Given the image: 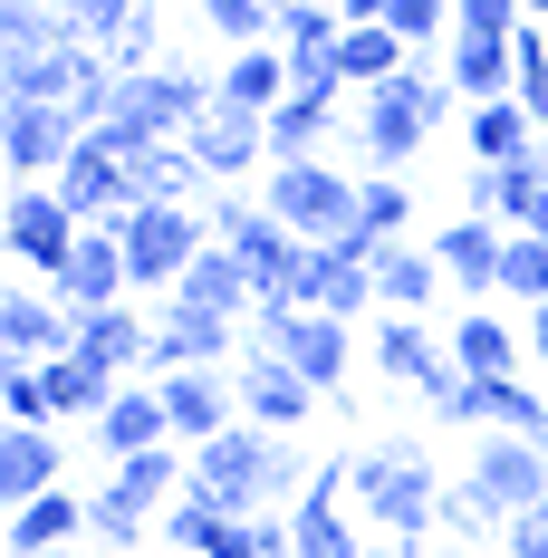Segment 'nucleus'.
<instances>
[{"instance_id":"obj_1","label":"nucleus","mask_w":548,"mask_h":558,"mask_svg":"<svg viewBox=\"0 0 548 558\" xmlns=\"http://www.w3.org/2000/svg\"><path fill=\"white\" fill-rule=\"evenodd\" d=\"M356 462V482H346V501L356 520L376 530V558H424V539L442 530V462L424 444H376V452H346Z\"/></svg>"},{"instance_id":"obj_2","label":"nucleus","mask_w":548,"mask_h":558,"mask_svg":"<svg viewBox=\"0 0 548 558\" xmlns=\"http://www.w3.org/2000/svg\"><path fill=\"white\" fill-rule=\"evenodd\" d=\"M115 241H125L135 299H173V289H183V270L203 260L212 222H203V203H125V213H115Z\"/></svg>"},{"instance_id":"obj_3","label":"nucleus","mask_w":548,"mask_h":558,"mask_svg":"<svg viewBox=\"0 0 548 558\" xmlns=\"http://www.w3.org/2000/svg\"><path fill=\"white\" fill-rule=\"evenodd\" d=\"M356 183H366V173H337L328 155H299V165H270L260 203H270L299 241H337V231H356Z\"/></svg>"},{"instance_id":"obj_4","label":"nucleus","mask_w":548,"mask_h":558,"mask_svg":"<svg viewBox=\"0 0 548 558\" xmlns=\"http://www.w3.org/2000/svg\"><path fill=\"white\" fill-rule=\"evenodd\" d=\"M212 107H221V87H212V77H193L183 58H165V68H135V77L115 87V125H125L135 145H155V135H193Z\"/></svg>"},{"instance_id":"obj_5","label":"nucleus","mask_w":548,"mask_h":558,"mask_svg":"<svg viewBox=\"0 0 548 558\" xmlns=\"http://www.w3.org/2000/svg\"><path fill=\"white\" fill-rule=\"evenodd\" d=\"M346 328H356V318H328V308H270V299L251 308V337L279 347L318 395H337V386H346V366H356V337H346Z\"/></svg>"},{"instance_id":"obj_6","label":"nucleus","mask_w":548,"mask_h":558,"mask_svg":"<svg viewBox=\"0 0 548 558\" xmlns=\"http://www.w3.org/2000/svg\"><path fill=\"white\" fill-rule=\"evenodd\" d=\"M77 213H68V193L58 183H10V213H0V241H10V270H39L58 279L68 270V251H77Z\"/></svg>"},{"instance_id":"obj_7","label":"nucleus","mask_w":548,"mask_h":558,"mask_svg":"<svg viewBox=\"0 0 548 558\" xmlns=\"http://www.w3.org/2000/svg\"><path fill=\"white\" fill-rule=\"evenodd\" d=\"M366 356H376V376H394V386H414L424 404H434L462 366H452V337L424 328V318H404V308H376V337H366Z\"/></svg>"},{"instance_id":"obj_8","label":"nucleus","mask_w":548,"mask_h":558,"mask_svg":"<svg viewBox=\"0 0 548 558\" xmlns=\"http://www.w3.org/2000/svg\"><path fill=\"white\" fill-rule=\"evenodd\" d=\"M462 482H472V492L500 510V530H510L520 510L548 501V452H539V434H482V452H472Z\"/></svg>"},{"instance_id":"obj_9","label":"nucleus","mask_w":548,"mask_h":558,"mask_svg":"<svg viewBox=\"0 0 548 558\" xmlns=\"http://www.w3.org/2000/svg\"><path fill=\"white\" fill-rule=\"evenodd\" d=\"M241 347V318H221L203 299H183L173 289L165 308H155V356H145V376H183V366H221Z\"/></svg>"},{"instance_id":"obj_10","label":"nucleus","mask_w":548,"mask_h":558,"mask_svg":"<svg viewBox=\"0 0 548 558\" xmlns=\"http://www.w3.org/2000/svg\"><path fill=\"white\" fill-rule=\"evenodd\" d=\"M356 135H366V173H404L424 155V135H434V116L414 107V77L394 68L385 87H366V116H356Z\"/></svg>"},{"instance_id":"obj_11","label":"nucleus","mask_w":548,"mask_h":558,"mask_svg":"<svg viewBox=\"0 0 548 558\" xmlns=\"http://www.w3.org/2000/svg\"><path fill=\"white\" fill-rule=\"evenodd\" d=\"M77 107H10L0 116V165H10V183H58V165L77 155Z\"/></svg>"},{"instance_id":"obj_12","label":"nucleus","mask_w":548,"mask_h":558,"mask_svg":"<svg viewBox=\"0 0 548 558\" xmlns=\"http://www.w3.org/2000/svg\"><path fill=\"white\" fill-rule=\"evenodd\" d=\"M346 482H356V462H318L308 492L289 501V520H299V558H366V530L346 520Z\"/></svg>"},{"instance_id":"obj_13","label":"nucleus","mask_w":548,"mask_h":558,"mask_svg":"<svg viewBox=\"0 0 548 558\" xmlns=\"http://www.w3.org/2000/svg\"><path fill=\"white\" fill-rule=\"evenodd\" d=\"M231 386H241V414H251V424H270V434H299V424L318 414V386H308L279 347H260V337H251V356H241V376H231Z\"/></svg>"},{"instance_id":"obj_14","label":"nucleus","mask_w":548,"mask_h":558,"mask_svg":"<svg viewBox=\"0 0 548 558\" xmlns=\"http://www.w3.org/2000/svg\"><path fill=\"white\" fill-rule=\"evenodd\" d=\"M97 68H107V49H87V39H58V49L0 58V87H10V107H68V97H77Z\"/></svg>"},{"instance_id":"obj_15","label":"nucleus","mask_w":548,"mask_h":558,"mask_svg":"<svg viewBox=\"0 0 548 558\" xmlns=\"http://www.w3.org/2000/svg\"><path fill=\"white\" fill-rule=\"evenodd\" d=\"M68 347H77V308H68L58 289H20V279H10V299H0V356L49 366Z\"/></svg>"},{"instance_id":"obj_16","label":"nucleus","mask_w":548,"mask_h":558,"mask_svg":"<svg viewBox=\"0 0 548 558\" xmlns=\"http://www.w3.org/2000/svg\"><path fill=\"white\" fill-rule=\"evenodd\" d=\"M68 308H115V299H135V270H125V241L115 222H87L77 231V251H68V270L49 279Z\"/></svg>"},{"instance_id":"obj_17","label":"nucleus","mask_w":548,"mask_h":558,"mask_svg":"<svg viewBox=\"0 0 548 558\" xmlns=\"http://www.w3.org/2000/svg\"><path fill=\"white\" fill-rule=\"evenodd\" d=\"M165 386V414H173V444H212L241 424V386L221 366H183V376H155Z\"/></svg>"},{"instance_id":"obj_18","label":"nucleus","mask_w":548,"mask_h":558,"mask_svg":"<svg viewBox=\"0 0 548 558\" xmlns=\"http://www.w3.org/2000/svg\"><path fill=\"white\" fill-rule=\"evenodd\" d=\"M193 155H203V173L212 183H251V165H270V116H251V107H212L193 135H183Z\"/></svg>"},{"instance_id":"obj_19","label":"nucleus","mask_w":548,"mask_h":558,"mask_svg":"<svg viewBox=\"0 0 548 558\" xmlns=\"http://www.w3.org/2000/svg\"><path fill=\"white\" fill-rule=\"evenodd\" d=\"M97 434V462H125V452H155V444H173V414H165V386H125L107 395V414L87 424Z\"/></svg>"},{"instance_id":"obj_20","label":"nucleus","mask_w":548,"mask_h":558,"mask_svg":"<svg viewBox=\"0 0 548 558\" xmlns=\"http://www.w3.org/2000/svg\"><path fill=\"white\" fill-rule=\"evenodd\" d=\"M39 492H68V452H58L49 424H10L0 434V510L39 501Z\"/></svg>"},{"instance_id":"obj_21","label":"nucleus","mask_w":548,"mask_h":558,"mask_svg":"<svg viewBox=\"0 0 548 558\" xmlns=\"http://www.w3.org/2000/svg\"><path fill=\"white\" fill-rule=\"evenodd\" d=\"M539 203H548V173H539V155L529 165H472L462 173V213H482V222H539Z\"/></svg>"},{"instance_id":"obj_22","label":"nucleus","mask_w":548,"mask_h":558,"mask_svg":"<svg viewBox=\"0 0 548 558\" xmlns=\"http://www.w3.org/2000/svg\"><path fill=\"white\" fill-rule=\"evenodd\" d=\"M442 337H452V366H462V376H520V356H529V328H510V318L482 308V299H472Z\"/></svg>"},{"instance_id":"obj_23","label":"nucleus","mask_w":548,"mask_h":558,"mask_svg":"<svg viewBox=\"0 0 548 558\" xmlns=\"http://www.w3.org/2000/svg\"><path fill=\"white\" fill-rule=\"evenodd\" d=\"M500 241H510V222H482V213H462L452 231H434V260L452 289H472V299H491L500 289Z\"/></svg>"},{"instance_id":"obj_24","label":"nucleus","mask_w":548,"mask_h":558,"mask_svg":"<svg viewBox=\"0 0 548 558\" xmlns=\"http://www.w3.org/2000/svg\"><path fill=\"white\" fill-rule=\"evenodd\" d=\"M77 347L97 356V366H115V376H145V356H155V308H77Z\"/></svg>"},{"instance_id":"obj_25","label":"nucleus","mask_w":548,"mask_h":558,"mask_svg":"<svg viewBox=\"0 0 548 558\" xmlns=\"http://www.w3.org/2000/svg\"><path fill=\"white\" fill-rule=\"evenodd\" d=\"M462 145H472V165H529L539 155V116L520 107V97L462 107Z\"/></svg>"},{"instance_id":"obj_26","label":"nucleus","mask_w":548,"mask_h":558,"mask_svg":"<svg viewBox=\"0 0 548 558\" xmlns=\"http://www.w3.org/2000/svg\"><path fill=\"white\" fill-rule=\"evenodd\" d=\"M212 87H221V107H251V116H270V107H289L299 68H289V49H279V39H260V49H231V68H221Z\"/></svg>"},{"instance_id":"obj_27","label":"nucleus","mask_w":548,"mask_h":558,"mask_svg":"<svg viewBox=\"0 0 548 558\" xmlns=\"http://www.w3.org/2000/svg\"><path fill=\"white\" fill-rule=\"evenodd\" d=\"M442 289H452V279H442L434 241H424V251H414V241H385V251H376V299H385V308H404V318H424V308H434Z\"/></svg>"},{"instance_id":"obj_28","label":"nucleus","mask_w":548,"mask_h":558,"mask_svg":"<svg viewBox=\"0 0 548 558\" xmlns=\"http://www.w3.org/2000/svg\"><path fill=\"white\" fill-rule=\"evenodd\" d=\"M442 68H452L462 107H491V97H520V58H510V39H452V49H442Z\"/></svg>"},{"instance_id":"obj_29","label":"nucleus","mask_w":548,"mask_h":558,"mask_svg":"<svg viewBox=\"0 0 548 558\" xmlns=\"http://www.w3.org/2000/svg\"><path fill=\"white\" fill-rule=\"evenodd\" d=\"M328 135H337V97H318V87H289V107H270V165L328 155Z\"/></svg>"},{"instance_id":"obj_30","label":"nucleus","mask_w":548,"mask_h":558,"mask_svg":"<svg viewBox=\"0 0 548 558\" xmlns=\"http://www.w3.org/2000/svg\"><path fill=\"white\" fill-rule=\"evenodd\" d=\"M87 539V492H39L10 510V549H77Z\"/></svg>"},{"instance_id":"obj_31","label":"nucleus","mask_w":548,"mask_h":558,"mask_svg":"<svg viewBox=\"0 0 548 558\" xmlns=\"http://www.w3.org/2000/svg\"><path fill=\"white\" fill-rule=\"evenodd\" d=\"M115 386H125V376H115V366H97L87 347H68V356H49V404L68 414V424H97Z\"/></svg>"},{"instance_id":"obj_32","label":"nucleus","mask_w":548,"mask_h":558,"mask_svg":"<svg viewBox=\"0 0 548 558\" xmlns=\"http://www.w3.org/2000/svg\"><path fill=\"white\" fill-rule=\"evenodd\" d=\"M183 299H203V308H221V318L260 308V289H251V270H241V251H231V241H203V260L183 270Z\"/></svg>"},{"instance_id":"obj_33","label":"nucleus","mask_w":548,"mask_h":558,"mask_svg":"<svg viewBox=\"0 0 548 558\" xmlns=\"http://www.w3.org/2000/svg\"><path fill=\"white\" fill-rule=\"evenodd\" d=\"M173 452H193V444H155V452H125V462H107V482L125 492V501L165 510V501H183V482H193V462H173Z\"/></svg>"},{"instance_id":"obj_34","label":"nucleus","mask_w":548,"mask_h":558,"mask_svg":"<svg viewBox=\"0 0 548 558\" xmlns=\"http://www.w3.org/2000/svg\"><path fill=\"white\" fill-rule=\"evenodd\" d=\"M155 530H165V510L125 501L115 482H97V492H87V539H97V549H145Z\"/></svg>"},{"instance_id":"obj_35","label":"nucleus","mask_w":548,"mask_h":558,"mask_svg":"<svg viewBox=\"0 0 548 558\" xmlns=\"http://www.w3.org/2000/svg\"><path fill=\"white\" fill-rule=\"evenodd\" d=\"M58 39H77V29H68V10H58V0H0V58H29V49H58Z\"/></svg>"},{"instance_id":"obj_36","label":"nucleus","mask_w":548,"mask_h":558,"mask_svg":"<svg viewBox=\"0 0 548 558\" xmlns=\"http://www.w3.org/2000/svg\"><path fill=\"white\" fill-rule=\"evenodd\" d=\"M221 520H241V510H221L212 492H203V482H183V501H165V539H173V549H193V558H203V549L221 539Z\"/></svg>"},{"instance_id":"obj_37","label":"nucleus","mask_w":548,"mask_h":558,"mask_svg":"<svg viewBox=\"0 0 548 558\" xmlns=\"http://www.w3.org/2000/svg\"><path fill=\"white\" fill-rule=\"evenodd\" d=\"M356 222L385 231V241H404V231H414V183H404V173H366V183H356Z\"/></svg>"},{"instance_id":"obj_38","label":"nucleus","mask_w":548,"mask_h":558,"mask_svg":"<svg viewBox=\"0 0 548 558\" xmlns=\"http://www.w3.org/2000/svg\"><path fill=\"white\" fill-rule=\"evenodd\" d=\"M500 299H520V308L548 299V241L539 231H510V241H500Z\"/></svg>"},{"instance_id":"obj_39","label":"nucleus","mask_w":548,"mask_h":558,"mask_svg":"<svg viewBox=\"0 0 548 558\" xmlns=\"http://www.w3.org/2000/svg\"><path fill=\"white\" fill-rule=\"evenodd\" d=\"M404 39H394V29H385V20H366V29H346V49H337V68H346V77H366V87H385V77H394V68H404Z\"/></svg>"},{"instance_id":"obj_40","label":"nucleus","mask_w":548,"mask_h":558,"mask_svg":"<svg viewBox=\"0 0 548 558\" xmlns=\"http://www.w3.org/2000/svg\"><path fill=\"white\" fill-rule=\"evenodd\" d=\"M0 414H10V424H58L49 366H29V356H0Z\"/></svg>"},{"instance_id":"obj_41","label":"nucleus","mask_w":548,"mask_h":558,"mask_svg":"<svg viewBox=\"0 0 548 558\" xmlns=\"http://www.w3.org/2000/svg\"><path fill=\"white\" fill-rule=\"evenodd\" d=\"M385 29H394L414 58H434V49H452V0H394Z\"/></svg>"},{"instance_id":"obj_42","label":"nucleus","mask_w":548,"mask_h":558,"mask_svg":"<svg viewBox=\"0 0 548 558\" xmlns=\"http://www.w3.org/2000/svg\"><path fill=\"white\" fill-rule=\"evenodd\" d=\"M203 20H212L231 49H260V39H279V0H203Z\"/></svg>"},{"instance_id":"obj_43","label":"nucleus","mask_w":548,"mask_h":558,"mask_svg":"<svg viewBox=\"0 0 548 558\" xmlns=\"http://www.w3.org/2000/svg\"><path fill=\"white\" fill-rule=\"evenodd\" d=\"M539 424H548V386L500 376V386H491V434H539Z\"/></svg>"},{"instance_id":"obj_44","label":"nucleus","mask_w":548,"mask_h":558,"mask_svg":"<svg viewBox=\"0 0 548 558\" xmlns=\"http://www.w3.org/2000/svg\"><path fill=\"white\" fill-rule=\"evenodd\" d=\"M58 10H68V29H77L87 49H115V39H125V20H135L145 0H58Z\"/></svg>"},{"instance_id":"obj_45","label":"nucleus","mask_w":548,"mask_h":558,"mask_svg":"<svg viewBox=\"0 0 548 558\" xmlns=\"http://www.w3.org/2000/svg\"><path fill=\"white\" fill-rule=\"evenodd\" d=\"M107 58H115V68H125V77H135V68H165V10L145 0V10L125 20V39H115Z\"/></svg>"},{"instance_id":"obj_46","label":"nucleus","mask_w":548,"mask_h":558,"mask_svg":"<svg viewBox=\"0 0 548 558\" xmlns=\"http://www.w3.org/2000/svg\"><path fill=\"white\" fill-rule=\"evenodd\" d=\"M491 386H500V376H452V386L434 395V414H442V424H472V434H491Z\"/></svg>"},{"instance_id":"obj_47","label":"nucleus","mask_w":548,"mask_h":558,"mask_svg":"<svg viewBox=\"0 0 548 558\" xmlns=\"http://www.w3.org/2000/svg\"><path fill=\"white\" fill-rule=\"evenodd\" d=\"M529 10L520 0H452V39H510Z\"/></svg>"},{"instance_id":"obj_48","label":"nucleus","mask_w":548,"mask_h":558,"mask_svg":"<svg viewBox=\"0 0 548 558\" xmlns=\"http://www.w3.org/2000/svg\"><path fill=\"white\" fill-rule=\"evenodd\" d=\"M491 530H500V510L482 501L472 482H452V492H442V539H491Z\"/></svg>"},{"instance_id":"obj_49","label":"nucleus","mask_w":548,"mask_h":558,"mask_svg":"<svg viewBox=\"0 0 548 558\" xmlns=\"http://www.w3.org/2000/svg\"><path fill=\"white\" fill-rule=\"evenodd\" d=\"M500 558H548V501H539V510H520V520L500 530Z\"/></svg>"},{"instance_id":"obj_50","label":"nucleus","mask_w":548,"mask_h":558,"mask_svg":"<svg viewBox=\"0 0 548 558\" xmlns=\"http://www.w3.org/2000/svg\"><path fill=\"white\" fill-rule=\"evenodd\" d=\"M520 328H529V356H539V366H548V299H539V308H529V318H520Z\"/></svg>"},{"instance_id":"obj_51","label":"nucleus","mask_w":548,"mask_h":558,"mask_svg":"<svg viewBox=\"0 0 548 558\" xmlns=\"http://www.w3.org/2000/svg\"><path fill=\"white\" fill-rule=\"evenodd\" d=\"M337 10H346V29H366V20H385L394 0H337Z\"/></svg>"},{"instance_id":"obj_52","label":"nucleus","mask_w":548,"mask_h":558,"mask_svg":"<svg viewBox=\"0 0 548 558\" xmlns=\"http://www.w3.org/2000/svg\"><path fill=\"white\" fill-rule=\"evenodd\" d=\"M520 231H539V241H548V203H539V222H520Z\"/></svg>"},{"instance_id":"obj_53","label":"nucleus","mask_w":548,"mask_h":558,"mask_svg":"<svg viewBox=\"0 0 548 558\" xmlns=\"http://www.w3.org/2000/svg\"><path fill=\"white\" fill-rule=\"evenodd\" d=\"M10 558H68V549H10Z\"/></svg>"},{"instance_id":"obj_54","label":"nucleus","mask_w":548,"mask_h":558,"mask_svg":"<svg viewBox=\"0 0 548 558\" xmlns=\"http://www.w3.org/2000/svg\"><path fill=\"white\" fill-rule=\"evenodd\" d=\"M520 10H529V20H548V0H520Z\"/></svg>"},{"instance_id":"obj_55","label":"nucleus","mask_w":548,"mask_h":558,"mask_svg":"<svg viewBox=\"0 0 548 558\" xmlns=\"http://www.w3.org/2000/svg\"><path fill=\"white\" fill-rule=\"evenodd\" d=\"M539 173H548V135H539Z\"/></svg>"},{"instance_id":"obj_56","label":"nucleus","mask_w":548,"mask_h":558,"mask_svg":"<svg viewBox=\"0 0 548 558\" xmlns=\"http://www.w3.org/2000/svg\"><path fill=\"white\" fill-rule=\"evenodd\" d=\"M539 452H548V424H539Z\"/></svg>"},{"instance_id":"obj_57","label":"nucleus","mask_w":548,"mask_h":558,"mask_svg":"<svg viewBox=\"0 0 548 558\" xmlns=\"http://www.w3.org/2000/svg\"><path fill=\"white\" fill-rule=\"evenodd\" d=\"M279 10H289V0H279Z\"/></svg>"},{"instance_id":"obj_58","label":"nucleus","mask_w":548,"mask_h":558,"mask_svg":"<svg viewBox=\"0 0 548 558\" xmlns=\"http://www.w3.org/2000/svg\"><path fill=\"white\" fill-rule=\"evenodd\" d=\"M366 558H376V549H366Z\"/></svg>"}]
</instances>
